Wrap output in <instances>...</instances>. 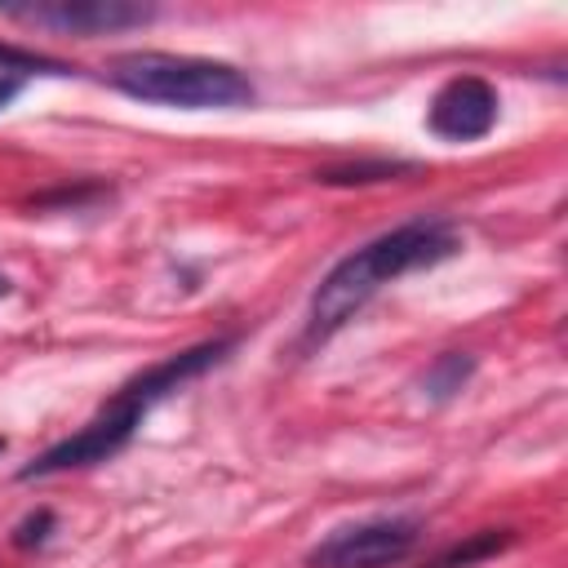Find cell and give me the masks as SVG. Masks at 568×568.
Masks as SVG:
<instances>
[{
  "instance_id": "8",
  "label": "cell",
  "mask_w": 568,
  "mask_h": 568,
  "mask_svg": "<svg viewBox=\"0 0 568 568\" xmlns=\"http://www.w3.org/2000/svg\"><path fill=\"white\" fill-rule=\"evenodd\" d=\"M470 373H475V359L462 355V351H448V355H439V359L426 368L422 390H426L430 399H453V395L470 382Z\"/></svg>"
},
{
  "instance_id": "3",
  "label": "cell",
  "mask_w": 568,
  "mask_h": 568,
  "mask_svg": "<svg viewBox=\"0 0 568 568\" xmlns=\"http://www.w3.org/2000/svg\"><path fill=\"white\" fill-rule=\"evenodd\" d=\"M111 84L138 102L155 106H182V111H209V106H248L257 98L253 80L213 58H186V53H160L138 49L120 53L111 62Z\"/></svg>"
},
{
  "instance_id": "6",
  "label": "cell",
  "mask_w": 568,
  "mask_h": 568,
  "mask_svg": "<svg viewBox=\"0 0 568 568\" xmlns=\"http://www.w3.org/2000/svg\"><path fill=\"white\" fill-rule=\"evenodd\" d=\"M497 111H501V98L484 75H453L435 89L426 106V129L439 142H479L493 133Z\"/></svg>"
},
{
  "instance_id": "5",
  "label": "cell",
  "mask_w": 568,
  "mask_h": 568,
  "mask_svg": "<svg viewBox=\"0 0 568 568\" xmlns=\"http://www.w3.org/2000/svg\"><path fill=\"white\" fill-rule=\"evenodd\" d=\"M0 13L62 36H111V31L146 27L155 18L151 4H133V0H36V4H0Z\"/></svg>"
},
{
  "instance_id": "2",
  "label": "cell",
  "mask_w": 568,
  "mask_h": 568,
  "mask_svg": "<svg viewBox=\"0 0 568 568\" xmlns=\"http://www.w3.org/2000/svg\"><path fill=\"white\" fill-rule=\"evenodd\" d=\"M231 346H235V337H213V342H195V346H186V351H178V355H164V359L151 364L146 373L129 377L93 422H84L75 435L58 439V444L44 448L36 462H27V466L18 470V479H49V475L80 470V466H98V462L115 457V453L133 439V430L142 426V417H146L160 399H169V395H173L178 386H186L191 377L209 373Z\"/></svg>"
},
{
  "instance_id": "1",
  "label": "cell",
  "mask_w": 568,
  "mask_h": 568,
  "mask_svg": "<svg viewBox=\"0 0 568 568\" xmlns=\"http://www.w3.org/2000/svg\"><path fill=\"white\" fill-rule=\"evenodd\" d=\"M462 248V231L453 217H413L399 222L390 231H382L377 240L359 244L355 253H346L311 293V320H306V337H328L337 333L377 288H386L390 280L448 262Z\"/></svg>"
},
{
  "instance_id": "7",
  "label": "cell",
  "mask_w": 568,
  "mask_h": 568,
  "mask_svg": "<svg viewBox=\"0 0 568 568\" xmlns=\"http://www.w3.org/2000/svg\"><path fill=\"white\" fill-rule=\"evenodd\" d=\"M515 546V532L510 528H484V532H470L466 541H453L444 555H435L426 568H470V564H479V559H493V555H501V550H510Z\"/></svg>"
},
{
  "instance_id": "11",
  "label": "cell",
  "mask_w": 568,
  "mask_h": 568,
  "mask_svg": "<svg viewBox=\"0 0 568 568\" xmlns=\"http://www.w3.org/2000/svg\"><path fill=\"white\" fill-rule=\"evenodd\" d=\"M49 528H53V515H49V510H36L31 519H22V524H18V532H13V546L31 550V546H40V541L49 537Z\"/></svg>"
},
{
  "instance_id": "12",
  "label": "cell",
  "mask_w": 568,
  "mask_h": 568,
  "mask_svg": "<svg viewBox=\"0 0 568 568\" xmlns=\"http://www.w3.org/2000/svg\"><path fill=\"white\" fill-rule=\"evenodd\" d=\"M18 93H22V80H13V75H0V111H4V106H9Z\"/></svg>"
},
{
  "instance_id": "10",
  "label": "cell",
  "mask_w": 568,
  "mask_h": 568,
  "mask_svg": "<svg viewBox=\"0 0 568 568\" xmlns=\"http://www.w3.org/2000/svg\"><path fill=\"white\" fill-rule=\"evenodd\" d=\"M0 71L22 80V75H71L75 67L58 62V58H44V53H31V49H13V44H0Z\"/></svg>"
},
{
  "instance_id": "9",
  "label": "cell",
  "mask_w": 568,
  "mask_h": 568,
  "mask_svg": "<svg viewBox=\"0 0 568 568\" xmlns=\"http://www.w3.org/2000/svg\"><path fill=\"white\" fill-rule=\"evenodd\" d=\"M413 164L399 160H359V164H337V169H320L315 182L324 186H368V182H386L395 173H408Z\"/></svg>"
},
{
  "instance_id": "4",
  "label": "cell",
  "mask_w": 568,
  "mask_h": 568,
  "mask_svg": "<svg viewBox=\"0 0 568 568\" xmlns=\"http://www.w3.org/2000/svg\"><path fill=\"white\" fill-rule=\"evenodd\" d=\"M422 541V524L390 515L333 528L320 546L306 550V568H390L404 564Z\"/></svg>"
}]
</instances>
